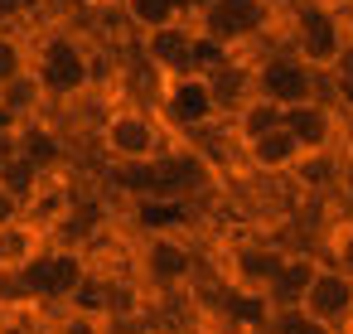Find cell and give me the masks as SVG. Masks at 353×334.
<instances>
[{
	"instance_id": "1",
	"label": "cell",
	"mask_w": 353,
	"mask_h": 334,
	"mask_svg": "<svg viewBox=\"0 0 353 334\" xmlns=\"http://www.w3.org/2000/svg\"><path fill=\"white\" fill-rule=\"evenodd\" d=\"M30 78H34L44 102L88 97L92 83H97V54H92V44L78 30L49 25L44 35L30 39Z\"/></svg>"
},
{
	"instance_id": "2",
	"label": "cell",
	"mask_w": 353,
	"mask_h": 334,
	"mask_svg": "<svg viewBox=\"0 0 353 334\" xmlns=\"http://www.w3.org/2000/svg\"><path fill=\"white\" fill-rule=\"evenodd\" d=\"M199 271L203 257L179 228H150L136 247V281L150 295H189Z\"/></svg>"
},
{
	"instance_id": "3",
	"label": "cell",
	"mask_w": 353,
	"mask_h": 334,
	"mask_svg": "<svg viewBox=\"0 0 353 334\" xmlns=\"http://www.w3.org/2000/svg\"><path fill=\"white\" fill-rule=\"evenodd\" d=\"M20 276V291H25V305L30 310H63L83 295V286L92 281V257L83 247H63V242H49L30 266L15 271Z\"/></svg>"
},
{
	"instance_id": "4",
	"label": "cell",
	"mask_w": 353,
	"mask_h": 334,
	"mask_svg": "<svg viewBox=\"0 0 353 334\" xmlns=\"http://www.w3.org/2000/svg\"><path fill=\"white\" fill-rule=\"evenodd\" d=\"M97 146L102 155L121 170V165H145L160 160L170 150V131L160 126V117L141 102H112L97 117Z\"/></svg>"
},
{
	"instance_id": "5",
	"label": "cell",
	"mask_w": 353,
	"mask_h": 334,
	"mask_svg": "<svg viewBox=\"0 0 353 334\" xmlns=\"http://www.w3.org/2000/svg\"><path fill=\"white\" fill-rule=\"evenodd\" d=\"M348 20H343V6H334V0H295L290 15H285V49L310 63L319 78L329 73V63L343 54L348 44Z\"/></svg>"
},
{
	"instance_id": "6",
	"label": "cell",
	"mask_w": 353,
	"mask_h": 334,
	"mask_svg": "<svg viewBox=\"0 0 353 334\" xmlns=\"http://www.w3.org/2000/svg\"><path fill=\"white\" fill-rule=\"evenodd\" d=\"M155 117L174 136H203V131H213L223 121V102L213 92V78L208 73H179V78L155 83Z\"/></svg>"
},
{
	"instance_id": "7",
	"label": "cell",
	"mask_w": 353,
	"mask_h": 334,
	"mask_svg": "<svg viewBox=\"0 0 353 334\" xmlns=\"http://www.w3.org/2000/svg\"><path fill=\"white\" fill-rule=\"evenodd\" d=\"M271 25H276L271 0H199L194 10V30L223 54H242L247 44L266 39Z\"/></svg>"
},
{
	"instance_id": "8",
	"label": "cell",
	"mask_w": 353,
	"mask_h": 334,
	"mask_svg": "<svg viewBox=\"0 0 353 334\" xmlns=\"http://www.w3.org/2000/svg\"><path fill=\"white\" fill-rule=\"evenodd\" d=\"M247 68H252V92H256V97H266V102H271V107H281V112H290V107H305V102L324 97V78H319L310 63H300L285 44L266 49V54H261V59H252Z\"/></svg>"
},
{
	"instance_id": "9",
	"label": "cell",
	"mask_w": 353,
	"mask_h": 334,
	"mask_svg": "<svg viewBox=\"0 0 353 334\" xmlns=\"http://www.w3.org/2000/svg\"><path fill=\"white\" fill-rule=\"evenodd\" d=\"M281 126L295 136V146L305 155H334L343 141H348V117L329 102V97H314L305 107H290L281 117Z\"/></svg>"
},
{
	"instance_id": "10",
	"label": "cell",
	"mask_w": 353,
	"mask_h": 334,
	"mask_svg": "<svg viewBox=\"0 0 353 334\" xmlns=\"http://www.w3.org/2000/svg\"><path fill=\"white\" fill-rule=\"evenodd\" d=\"M281 257H285V247H271V242H252V237L228 242V252H223V281L237 295L261 300L266 286H271V276H276V266H281Z\"/></svg>"
},
{
	"instance_id": "11",
	"label": "cell",
	"mask_w": 353,
	"mask_h": 334,
	"mask_svg": "<svg viewBox=\"0 0 353 334\" xmlns=\"http://www.w3.org/2000/svg\"><path fill=\"white\" fill-rule=\"evenodd\" d=\"M141 63L155 73V83L194 73V63H199V30H194V20L165 25L155 35H141Z\"/></svg>"
},
{
	"instance_id": "12",
	"label": "cell",
	"mask_w": 353,
	"mask_h": 334,
	"mask_svg": "<svg viewBox=\"0 0 353 334\" xmlns=\"http://www.w3.org/2000/svg\"><path fill=\"white\" fill-rule=\"evenodd\" d=\"M300 310H305L314 324H324V329L343 334V324L353 320V281H348V276H339V271L319 257V271H314V281L305 286Z\"/></svg>"
},
{
	"instance_id": "13",
	"label": "cell",
	"mask_w": 353,
	"mask_h": 334,
	"mask_svg": "<svg viewBox=\"0 0 353 334\" xmlns=\"http://www.w3.org/2000/svg\"><path fill=\"white\" fill-rule=\"evenodd\" d=\"M314 271H319V257H314V252H285L281 266H276V276H271V286H266V295H261V305H266V310L300 305V295H305V286L314 281Z\"/></svg>"
},
{
	"instance_id": "14",
	"label": "cell",
	"mask_w": 353,
	"mask_h": 334,
	"mask_svg": "<svg viewBox=\"0 0 353 334\" xmlns=\"http://www.w3.org/2000/svg\"><path fill=\"white\" fill-rule=\"evenodd\" d=\"M242 155H247V165L256 170V175H295V165L305 160V150L295 146V136L285 131V126H276V131H266L261 141H252V146H242Z\"/></svg>"
},
{
	"instance_id": "15",
	"label": "cell",
	"mask_w": 353,
	"mask_h": 334,
	"mask_svg": "<svg viewBox=\"0 0 353 334\" xmlns=\"http://www.w3.org/2000/svg\"><path fill=\"white\" fill-rule=\"evenodd\" d=\"M44 247H49V228L34 223V218H20V223H10V228H0V271L30 266Z\"/></svg>"
},
{
	"instance_id": "16",
	"label": "cell",
	"mask_w": 353,
	"mask_h": 334,
	"mask_svg": "<svg viewBox=\"0 0 353 334\" xmlns=\"http://www.w3.org/2000/svg\"><path fill=\"white\" fill-rule=\"evenodd\" d=\"M281 117H285L281 107H271L266 97H256V92H252V97H242V102L228 112V136H232V141H237V150H242V146L261 141L266 131H276V126H281Z\"/></svg>"
},
{
	"instance_id": "17",
	"label": "cell",
	"mask_w": 353,
	"mask_h": 334,
	"mask_svg": "<svg viewBox=\"0 0 353 334\" xmlns=\"http://www.w3.org/2000/svg\"><path fill=\"white\" fill-rule=\"evenodd\" d=\"M15 155H25L34 170H44V175H54V165H63V141L44 126V121H30L20 136H15V146H10Z\"/></svg>"
},
{
	"instance_id": "18",
	"label": "cell",
	"mask_w": 353,
	"mask_h": 334,
	"mask_svg": "<svg viewBox=\"0 0 353 334\" xmlns=\"http://www.w3.org/2000/svg\"><path fill=\"white\" fill-rule=\"evenodd\" d=\"M121 20L136 30V35H155L165 25H179V6L174 0H121Z\"/></svg>"
},
{
	"instance_id": "19",
	"label": "cell",
	"mask_w": 353,
	"mask_h": 334,
	"mask_svg": "<svg viewBox=\"0 0 353 334\" xmlns=\"http://www.w3.org/2000/svg\"><path fill=\"white\" fill-rule=\"evenodd\" d=\"M20 78H30V39L20 30H0V92H10Z\"/></svg>"
},
{
	"instance_id": "20",
	"label": "cell",
	"mask_w": 353,
	"mask_h": 334,
	"mask_svg": "<svg viewBox=\"0 0 353 334\" xmlns=\"http://www.w3.org/2000/svg\"><path fill=\"white\" fill-rule=\"evenodd\" d=\"M324 97L353 121V39H348L343 54L329 63V73H324Z\"/></svg>"
},
{
	"instance_id": "21",
	"label": "cell",
	"mask_w": 353,
	"mask_h": 334,
	"mask_svg": "<svg viewBox=\"0 0 353 334\" xmlns=\"http://www.w3.org/2000/svg\"><path fill=\"white\" fill-rule=\"evenodd\" d=\"M324 262H329L339 276L353 281V213L329 228V237H324Z\"/></svg>"
},
{
	"instance_id": "22",
	"label": "cell",
	"mask_w": 353,
	"mask_h": 334,
	"mask_svg": "<svg viewBox=\"0 0 353 334\" xmlns=\"http://www.w3.org/2000/svg\"><path fill=\"white\" fill-rule=\"evenodd\" d=\"M261 329L266 334H334V329H324V324H314L300 305H281V310H266V320H261Z\"/></svg>"
},
{
	"instance_id": "23",
	"label": "cell",
	"mask_w": 353,
	"mask_h": 334,
	"mask_svg": "<svg viewBox=\"0 0 353 334\" xmlns=\"http://www.w3.org/2000/svg\"><path fill=\"white\" fill-rule=\"evenodd\" d=\"M334 194H339L343 208L353 213V136L334 150Z\"/></svg>"
},
{
	"instance_id": "24",
	"label": "cell",
	"mask_w": 353,
	"mask_h": 334,
	"mask_svg": "<svg viewBox=\"0 0 353 334\" xmlns=\"http://www.w3.org/2000/svg\"><path fill=\"white\" fill-rule=\"evenodd\" d=\"M107 0H34V10L54 15V20H78V15H97Z\"/></svg>"
},
{
	"instance_id": "25",
	"label": "cell",
	"mask_w": 353,
	"mask_h": 334,
	"mask_svg": "<svg viewBox=\"0 0 353 334\" xmlns=\"http://www.w3.org/2000/svg\"><path fill=\"white\" fill-rule=\"evenodd\" d=\"M30 15H34V0H0V30H15Z\"/></svg>"
},
{
	"instance_id": "26",
	"label": "cell",
	"mask_w": 353,
	"mask_h": 334,
	"mask_svg": "<svg viewBox=\"0 0 353 334\" xmlns=\"http://www.w3.org/2000/svg\"><path fill=\"white\" fill-rule=\"evenodd\" d=\"M20 218H30V208H25L6 184H0V228H10V223H20Z\"/></svg>"
},
{
	"instance_id": "27",
	"label": "cell",
	"mask_w": 353,
	"mask_h": 334,
	"mask_svg": "<svg viewBox=\"0 0 353 334\" xmlns=\"http://www.w3.org/2000/svg\"><path fill=\"white\" fill-rule=\"evenodd\" d=\"M0 334H15V315H10L6 305H0Z\"/></svg>"
},
{
	"instance_id": "28",
	"label": "cell",
	"mask_w": 353,
	"mask_h": 334,
	"mask_svg": "<svg viewBox=\"0 0 353 334\" xmlns=\"http://www.w3.org/2000/svg\"><path fill=\"white\" fill-rule=\"evenodd\" d=\"M343 334H353V320H348V324H343Z\"/></svg>"
},
{
	"instance_id": "29",
	"label": "cell",
	"mask_w": 353,
	"mask_h": 334,
	"mask_svg": "<svg viewBox=\"0 0 353 334\" xmlns=\"http://www.w3.org/2000/svg\"><path fill=\"white\" fill-rule=\"evenodd\" d=\"M348 136H353V121H348Z\"/></svg>"
}]
</instances>
